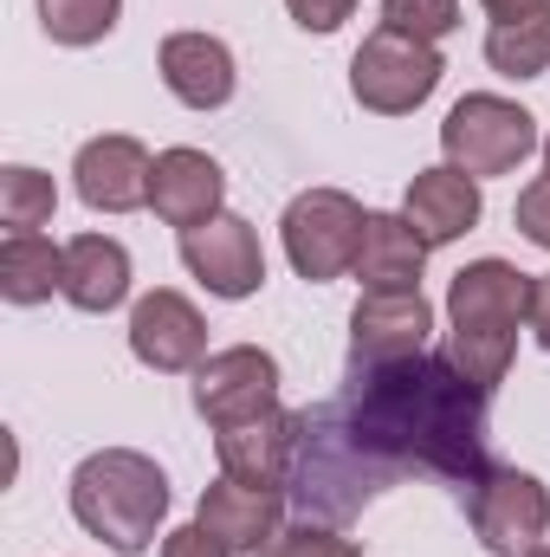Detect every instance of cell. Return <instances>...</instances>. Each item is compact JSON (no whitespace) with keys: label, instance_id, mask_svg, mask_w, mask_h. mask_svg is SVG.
Instances as JSON below:
<instances>
[{"label":"cell","instance_id":"cell-1","mask_svg":"<svg viewBox=\"0 0 550 557\" xmlns=\"http://www.w3.org/2000/svg\"><path fill=\"white\" fill-rule=\"evenodd\" d=\"M486 396L492 389L460 376V363L447 350L440 357L421 350L409 363L350 370V389L337 396V409L396 480L402 473H434V480L466 493L479 473H492V460H486Z\"/></svg>","mask_w":550,"mask_h":557},{"label":"cell","instance_id":"cell-2","mask_svg":"<svg viewBox=\"0 0 550 557\" xmlns=\"http://www.w3.org/2000/svg\"><path fill=\"white\" fill-rule=\"evenodd\" d=\"M532 318V273L512 260H473L447 285V357L479 389H499L518 357V324Z\"/></svg>","mask_w":550,"mask_h":557},{"label":"cell","instance_id":"cell-3","mask_svg":"<svg viewBox=\"0 0 550 557\" xmlns=\"http://www.w3.org/2000/svg\"><path fill=\"white\" fill-rule=\"evenodd\" d=\"M72 519L117 557H142L168 519V473L137 447H98L72 473Z\"/></svg>","mask_w":550,"mask_h":557},{"label":"cell","instance_id":"cell-4","mask_svg":"<svg viewBox=\"0 0 550 557\" xmlns=\"http://www.w3.org/2000/svg\"><path fill=\"white\" fill-rule=\"evenodd\" d=\"M389 486H396V473L357 441V428L343 421L337 403L304 409L298 460H291V480H285V493H291V506H298L304 519L343 525V519H357V512H363L376 493H389Z\"/></svg>","mask_w":550,"mask_h":557},{"label":"cell","instance_id":"cell-5","mask_svg":"<svg viewBox=\"0 0 550 557\" xmlns=\"http://www.w3.org/2000/svg\"><path fill=\"white\" fill-rule=\"evenodd\" d=\"M532 149H545L538 117H532L525 104L499 98V91H466V98L447 111V124H440V156H447L460 175H473V182L512 175Z\"/></svg>","mask_w":550,"mask_h":557},{"label":"cell","instance_id":"cell-6","mask_svg":"<svg viewBox=\"0 0 550 557\" xmlns=\"http://www.w3.org/2000/svg\"><path fill=\"white\" fill-rule=\"evenodd\" d=\"M447 78V59L440 46L414 39V33H396V26H376L363 33L357 59H350V98L376 117H409L421 111Z\"/></svg>","mask_w":550,"mask_h":557},{"label":"cell","instance_id":"cell-7","mask_svg":"<svg viewBox=\"0 0 550 557\" xmlns=\"http://www.w3.org/2000/svg\"><path fill=\"white\" fill-rule=\"evenodd\" d=\"M363 221H370L363 201L343 195V188H304V195H291V208L278 221V240H285L291 273L311 278V285H330V278L357 273Z\"/></svg>","mask_w":550,"mask_h":557},{"label":"cell","instance_id":"cell-8","mask_svg":"<svg viewBox=\"0 0 550 557\" xmlns=\"http://www.w3.org/2000/svg\"><path fill=\"white\" fill-rule=\"evenodd\" d=\"M460 499H466V519L492 557H532L550 539V486L525 467H492Z\"/></svg>","mask_w":550,"mask_h":557},{"label":"cell","instance_id":"cell-9","mask_svg":"<svg viewBox=\"0 0 550 557\" xmlns=\"http://www.w3.org/2000/svg\"><path fill=\"white\" fill-rule=\"evenodd\" d=\"M130 357L155 376H182L208 363V318L195 311V298L155 285L130 305Z\"/></svg>","mask_w":550,"mask_h":557},{"label":"cell","instance_id":"cell-10","mask_svg":"<svg viewBox=\"0 0 550 557\" xmlns=\"http://www.w3.org/2000/svg\"><path fill=\"white\" fill-rule=\"evenodd\" d=\"M434 337V305L421 292H363L350 311V370L409 363Z\"/></svg>","mask_w":550,"mask_h":557},{"label":"cell","instance_id":"cell-11","mask_svg":"<svg viewBox=\"0 0 550 557\" xmlns=\"http://www.w3.org/2000/svg\"><path fill=\"white\" fill-rule=\"evenodd\" d=\"M182 267L201 278L214 298H253L266 285V247H260L253 221H240V214L221 208L214 221H201V227L182 234Z\"/></svg>","mask_w":550,"mask_h":557},{"label":"cell","instance_id":"cell-12","mask_svg":"<svg viewBox=\"0 0 550 557\" xmlns=\"http://www.w3.org/2000/svg\"><path fill=\"white\" fill-rule=\"evenodd\" d=\"M273 403H278V357L260 350V344H227L195 370V409L214 428H234V421L260 416Z\"/></svg>","mask_w":550,"mask_h":557},{"label":"cell","instance_id":"cell-13","mask_svg":"<svg viewBox=\"0 0 550 557\" xmlns=\"http://www.w3.org/2000/svg\"><path fill=\"white\" fill-rule=\"evenodd\" d=\"M149 175H155V156L137 137L111 131V137H91L72 162V188L91 214H137L149 208Z\"/></svg>","mask_w":550,"mask_h":557},{"label":"cell","instance_id":"cell-14","mask_svg":"<svg viewBox=\"0 0 550 557\" xmlns=\"http://www.w3.org/2000/svg\"><path fill=\"white\" fill-rule=\"evenodd\" d=\"M298 434H304V409H278V403L234 428H214L221 473H234L247 486H285L291 460H298Z\"/></svg>","mask_w":550,"mask_h":557},{"label":"cell","instance_id":"cell-15","mask_svg":"<svg viewBox=\"0 0 550 557\" xmlns=\"http://www.w3.org/2000/svg\"><path fill=\"white\" fill-rule=\"evenodd\" d=\"M155 72H162L168 98L188 111H221V104H234V85H240L234 46L214 33H168L155 52Z\"/></svg>","mask_w":550,"mask_h":557},{"label":"cell","instance_id":"cell-16","mask_svg":"<svg viewBox=\"0 0 550 557\" xmlns=\"http://www.w3.org/2000/svg\"><path fill=\"white\" fill-rule=\"evenodd\" d=\"M221 201H227V175H221V162H214L208 149L175 143V149L155 156V175H149V208H155V221H168V227L188 234V227L214 221Z\"/></svg>","mask_w":550,"mask_h":557},{"label":"cell","instance_id":"cell-17","mask_svg":"<svg viewBox=\"0 0 550 557\" xmlns=\"http://www.w3.org/2000/svg\"><path fill=\"white\" fill-rule=\"evenodd\" d=\"M227 552H266L278 532H285V486H247L234 473H221L208 493H201V512H195Z\"/></svg>","mask_w":550,"mask_h":557},{"label":"cell","instance_id":"cell-18","mask_svg":"<svg viewBox=\"0 0 550 557\" xmlns=\"http://www.w3.org/2000/svg\"><path fill=\"white\" fill-rule=\"evenodd\" d=\"M402 214H409V227L427 240V247H453L460 234L479 227L486 195H479L473 175H460L453 162H440V169H414L409 195H402Z\"/></svg>","mask_w":550,"mask_h":557},{"label":"cell","instance_id":"cell-19","mask_svg":"<svg viewBox=\"0 0 550 557\" xmlns=\"http://www.w3.org/2000/svg\"><path fill=\"white\" fill-rule=\"evenodd\" d=\"M59 298L72 311H85V318L124 311V298H130V247L111 240V234H78L65 247V292Z\"/></svg>","mask_w":550,"mask_h":557},{"label":"cell","instance_id":"cell-20","mask_svg":"<svg viewBox=\"0 0 550 557\" xmlns=\"http://www.w3.org/2000/svg\"><path fill=\"white\" fill-rule=\"evenodd\" d=\"M427 253H434V247L409 227V214H370V221H363L357 278H363V292H421Z\"/></svg>","mask_w":550,"mask_h":557},{"label":"cell","instance_id":"cell-21","mask_svg":"<svg viewBox=\"0 0 550 557\" xmlns=\"http://www.w3.org/2000/svg\"><path fill=\"white\" fill-rule=\"evenodd\" d=\"M52 292H65V247H52L46 234H7L0 240V298L46 305Z\"/></svg>","mask_w":550,"mask_h":557},{"label":"cell","instance_id":"cell-22","mask_svg":"<svg viewBox=\"0 0 550 557\" xmlns=\"http://www.w3.org/2000/svg\"><path fill=\"white\" fill-rule=\"evenodd\" d=\"M486 65L499 78H545L550 72V7L518 13V20H492L486 33Z\"/></svg>","mask_w":550,"mask_h":557},{"label":"cell","instance_id":"cell-23","mask_svg":"<svg viewBox=\"0 0 550 557\" xmlns=\"http://www.w3.org/2000/svg\"><path fill=\"white\" fill-rule=\"evenodd\" d=\"M52 208H59V188H52L46 169H33V162L0 169V221H7V234H39L52 221Z\"/></svg>","mask_w":550,"mask_h":557},{"label":"cell","instance_id":"cell-24","mask_svg":"<svg viewBox=\"0 0 550 557\" xmlns=\"http://www.w3.org/2000/svg\"><path fill=\"white\" fill-rule=\"evenodd\" d=\"M124 0H39V26L52 46H98L117 33Z\"/></svg>","mask_w":550,"mask_h":557},{"label":"cell","instance_id":"cell-25","mask_svg":"<svg viewBox=\"0 0 550 557\" xmlns=\"http://www.w3.org/2000/svg\"><path fill=\"white\" fill-rule=\"evenodd\" d=\"M383 26L414 33L427 46H440L453 26H460V0H383Z\"/></svg>","mask_w":550,"mask_h":557},{"label":"cell","instance_id":"cell-26","mask_svg":"<svg viewBox=\"0 0 550 557\" xmlns=\"http://www.w3.org/2000/svg\"><path fill=\"white\" fill-rule=\"evenodd\" d=\"M260 557H363V552H357V539H343L337 525L298 519V525H285V532H278Z\"/></svg>","mask_w":550,"mask_h":557},{"label":"cell","instance_id":"cell-27","mask_svg":"<svg viewBox=\"0 0 550 557\" xmlns=\"http://www.w3.org/2000/svg\"><path fill=\"white\" fill-rule=\"evenodd\" d=\"M512 227H518V234H525L532 247H545V253H550V175H538L532 188H518Z\"/></svg>","mask_w":550,"mask_h":557},{"label":"cell","instance_id":"cell-28","mask_svg":"<svg viewBox=\"0 0 550 557\" xmlns=\"http://www.w3.org/2000/svg\"><path fill=\"white\" fill-rule=\"evenodd\" d=\"M285 13H291L304 33H337V26L357 13V0H285Z\"/></svg>","mask_w":550,"mask_h":557},{"label":"cell","instance_id":"cell-29","mask_svg":"<svg viewBox=\"0 0 550 557\" xmlns=\"http://www.w3.org/2000/svg\"><path fill=\"white\" fill-rule=\"evenodd\" d=\"M162 557H234L201 519L195 525H175V532H162Z\"/></svg>","mask_w":550,"mask_h":557},{"label":"cell","instance_id":"cell-30","mask_svg":"<svg viewBox=\"0 0 550 557\" xmlns=\"http://www.w3.org/2000/svg\"><path fill=\"white\" fill-rule=\"evenodd\" d=\"M525 324L538 331V344L550 350V273H532V318Z\"/></svg>","mask_w":550,"mask_h":557},{"label":"cell","instance_id":"cell-31","mask_svg":"<svg viewBox=\"0 0 550 557\" xmlns=\"http://www.w3.org/2000/svg\"><path fill=\"white\" fill-rule=\"evenodd\" d=\"M492 20H518V13H538V7H550V0H479Z\"/></svg>","mask_w":550,"mask_h":557},{"label":"cell","instance_id":"cell-32","mask_svg":"<svg viewBox=\"0 0 550 557\" xmlns=\"http://www.w3.org/2000/svg\"><path fill=\"white\" fill-rule=\"evenodd\" d=\"M532 557H550V539H545V545H538V552H532Z\"/></svg>","mask_w":550,"mask_h":557},{"label":"cell","instance_id":"cell-33","mask_svg":"<svg viewBox=\"0 0 550 557\" xmlns=\"http://www.w3.org/2000/svg\"><path fill=\"white\" fill-rule=\"evenodd\" d=\"M545 175H550V137H545Z\"/></svg>","mask_w":550,"mask_h":557}]
</instances>
